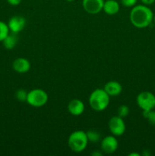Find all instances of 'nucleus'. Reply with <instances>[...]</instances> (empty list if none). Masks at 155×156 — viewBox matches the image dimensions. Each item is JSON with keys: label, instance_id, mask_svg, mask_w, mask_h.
Segmentation results:
<instances>
[{"label": "nucleus", "instance_id": "obj_10", "mask_svg": "<svg viewBox=\"0 0 155 156\" xmlns=\"http://www.w3.org/2000/svg\"><path fill=\"white\" fill-rule=\"evenodd\" d=\"M12 68L18 73H26L30 69V62L25 58H17L12 62Z\"/></svg>", "mask_w": 155, "mask_h": 156}, {"label": "nucleus", "instance_id": "obj_26", "mask_svg": "<svg viewBox=\"0 0 155 156\" xmlns=\"http://www.w3.org/2000/svg\"><path fill=\"white\" fill-rule=\"evenodd\" d=\"M153 22L155 23V15H153Z\"/></svg>", "mask_w": 155, "mask_h": 156}, {"label": "nucleus", "instance_id": "obj_20", "mask_svg": "<svg viewBox=\"0 0 155 156\" xmlns=\"http://www.w3.org/2000/svg\"><path fill=\"white\" fill-rule=\"evenodd\" d=\"M120 2H121V4L125 7L132 8L136 5L138 0H120Z\"/></svg>", "mask_w": 155, "mask_h": 156}, {"label": "nucleus", "instance_id": "obj_7", "mask_svg": "<svg viewBox=\"0 0 155 156\" xmlns=\"http://www.w3.org/2000/svg\"><path fill=\"white\" fill-rule=\"evenodd\" d=\"M105 0H82V7L88 14L95 15L103 10Z\"/></svg>", "mask_w": 155, "mask_h": 156}, {"label": "nucleus", "instance_id": "obj_19", "mask_svg": "<svg viewBox=\"0 0 155 156\" xmlns=\"http://www.w3.org/2000/svg\"><path fill=\"white\" fill-rule=\"evenodd\" d=\"M129 114V108L127 105H122L121 106H119L117 110V115L119 116L122 118H124V117H127Z\"/></svg>", "mask_w": 155, "mask_h": 156}, {"label": "nucleus", "instance_id": "obj_15", "mask_svg": "<svg viewBox=\"0 0 155 156\" xmlns=\"http://www.w3.org/2000/svg\"><path fill=\"white\" fill-rule=\"evenodd\" d=\"M10 30L8 27V24L4 21H0V42H2L3 40L8 36Z\"/></svg>", "mask_w": 155, "mask_h": 156}, {"label": "nucleus", "instance_id": "obj_21", "mask_svg": "<svg viewBox=\"0 0 155 156\" xmlns=\"http://www.w3.org/2000/svg\"><path fill=\"white\" fill-rule=\"evenodd\" d=\"M6 1H7V2L9 3V5H11L16 6L18 5L19 4H21L22 0H6Z\"/></svg>", "mask_w": 155, "mask_h": 156}, {"label": "nucleus", "instance_id": "obj_8", "mask_svg": "<svg viewBox=\"0 0 155 156\" xmlns=\"http://www.w3.org/2000/svg\"><path fill=\"white\" fill-rule=\"evenodd\" d=\"M7 24L11 33L17 34L25 27L26 19L21 15H15L9 20Z\"/></svg>", "mask_w": 155, "mask_h": 156}, {"label": "nucleus", "instance_id": "obj_2", "mask_svg": "<svg viewBox=\"0 0 155 156\" xmlns=\"http://www.w3.org/2000/svg\"><path fill=\"white\" fill-rule=\"evenodd\" d=\"M109 96L104 89L97 88L93 91L89 97V105L95 111H103L109 104Z\"/></svg>", "mask_w": 155, "mask_h": 156}, {"label": "nucleus", "instance_id": "obj_14", "mask_svg": "<svg viewBox=\"0 0 155 156\" xmlns=\"http://www.w3.org/2000/svg\"><path fill=\"white\" fill-rule=\"evenodd\" d=\"M2 43L6 50H12L15 48L18 43V37H16L15 34H9Z\"/></svg>", "mask_w": 155, "mask_h": 156}, {"label": "nucleus", "instance_id": "obj_5", "mask_svg": "<svg viewBox=\"0 0 155 156\" xmlns=\"http://www.w3.org/2000/svg\"><path fill=\"white\" fill-rule=\"evenodd\" d=\"M138 106L142 111H147L155 108V95L150 91H142L136 98Z\"/></svg>", "mask_w": 155, "mask_h": 156}, {"label": "nucleus", "instance_id": "obj_24", "mask_svg": "<svg viewBox=\"0 0 155 156\" xmlns=\"http://www.w3.org/2000/svg\"><path fill=\"white\" fill-rule=\"evenodd\" d=\"M92 155H94V156H95V155L101 156V153H100V152H93Z\"/></svg>", "mask_w": 155, "mask_h": 156}, {"label": "nucleus", "instance_id": "obj_3", "mask_svg": "<svg viewBox=\"0 0 155 156\" xmlns=\"http://www.w3.org/2000/svg\"><path fill=\"white\" fill-rule=\"evenodd\" d=\"M88 139L86 133L82 130L74 131L68 139V145L72 152L80 153L88 146Z\"/></svg>", "mask_w": 155, "mask_h": 156}, {"label": "nucleus", "instance_id": "obj_22", "mask_svg": "<svg viewBox=\"0 0 155 156\" xmlns=\"http://www.w3.org/2000/svg\"><path fill=\"white\" fill-rule=\"evenodd\" d=\"M140 1L141 2L143 5L147 6L151 5H153L155 2V0H140Z\"/></svg>", "mask_w": 155, "mask_h": 156}, {"label": "nucleus", "instance_id": "obj_6", "mask_svg": "<svg viewBox=\"0 0 155 156\" xmlns=\"http://www.w3.org/2000/svg\"><path fill=\"white\" fill-rule=\"evenodd\" d=\"M108 126L111 133L115 136H120L123 135L126 128L123 118L118 115L114 116L109 119Z\"/></svg>", "mask_w": 155, "mask_h": 156}, {"label": "nucleus", "instance_id": "obj_25", "mask_svg": "<svg viewBox=\"0 0 155 156\" xmlns=\"http://www.w3.org/2000/svg\"><path fill=\"white\" fill-rule=\"evenodd\" d=\"M65 1H67V2H74V0H65Z\"/></svg>", "mask_w": 155, "mask_h": 156}, {"label": "nucleus", "instance_id": "obj_13", "mask_svg": "<svg viewBox=\"0 0 155 156\" xmlns=\"http://www.w3.org/2000/svg\"><path fill=\"white\" fill-rule=\"evenodd\" d=\"M120 9L119 3L115 0H105L103 11L109 15H115Z\"/></svg>", "mask_w": 155, "mask_h": 156}, {"label": "nucleus", "instance_id": "obj_16", "mask_svg": "<svg viewBox=\"0 0 155 156\" xmlns=\"http://www.w3.org/2000/svg\"><path fill=\"white\" fill-rule=\"evenodd\" d=\"M143 117L148 121L152 126H155V111L153 110H150V111H143L142 112Z\"/></svg>", "mask_w": 155, "mask_h": 156}, {"label": "nucleus", "instance_id": "obj_4", "mask_svg": "<svg viewBox=\"0 0 155 156\" xmlns=\"http://www.w3.org/2000/svg\"><path fill=\"white\" fill-rule=\"evenodd\" d=\"M49 96L44 90L40 88L33 89L27 93V103L34 108H41L47 103Z\"/></svg>", "mask_w": 155, "mask_h": 156}, {"label": "nucleus", "instance_id": "obj_17", "mask_svg": "<svg viewBox=\"0 0 155 156\" xmlns=\"http://www.w3.org/2000/svg\"><path fill=\"white\" fill-rule=\"evenodd\" d=\"M88 141L91 143H97L100 139V135L97 131L94 129H90L86 133Z\"/></svg>", "mask_w": 155, "mask_h": 156}, {"label": "nucleus", "instance_id": "obj_23", "mask_svg": "<svg viewBox=\"0 0 155 156\" xmlns=\"http://www.w3.org/2000/svg\"><path fill=\"white\" fill-rule=\"evenodd\" d=\"M129 156H139L140 154H138V153H135V152H133V153L129 154Z\"/></svg>", "mask_w": 155, "mask_h": 156}, {"label": "nucleus", "instance_id": "obj_1", "mask_svg": "<svg viewBox=\"0 0 155 156\" xmlns=\"http://www.w3.org/2000/svg\"><path fill=\"white\" fill-rule=\"evenodd\" d=\"M129 19L132 25L137 28H145L153 21V13L148 6L136 5L131 10Z\"/></svg>", "mask_w": 155, "mask_h": 156}, {"label": "nucleus", "instance_id": "obj_9", "mask_svg": "<svg viewBox=\"0 0 155 156\" xmlns=\"http://www.w3.org/2000/svg\"><path fill=\"white\" fill-rule=\"evenodd\" d=\"M119 143L115 136H107L102 140L101 149L106 154H112L118 149Z\"/></svg>", "mask_w": 155, "mask_h": 156}, {"label": "nucleus", "instance_id": "obj_12", "mask_svg": "<svg viewBox=\"0 0 155 156\" xmlns=\"http://www.w3.org/2000/svg\"><path fill=\"white\" fill-rule=\"evenodd\" d=\"M103 89L109 97H115L121 94L122 87L121 84L116 81H109L105 84Z\"/></svg>", "mask_w": 155, "mask_h": 156}, {"label": "nucleus", "instance_id": "obj_11", "mask_svg": "<svg viewBox=\"0 0 155 156\" xmlns=\"http://www.w3.org/2000/svg\"><path fill=\"white\" fill-rule=\"evenodd\" d=\"M68 111L73 116H80L84 111V105L79 99H72L68 105Z\"/></svg>", "mask_w": 155, "mask_h": 156}, {"label": "nucleus", "instance_id": "obj_18", "mask_svg": "<svg viewBox=\"0 0 155 156\" xmlns=\"http://www.w3.org/2000/svg\"><path fill=\"white\" fill-rule=\"evenodd\" d=\"M15 98L18 101L20 102H25L27 101V92L25 90L20 88L18 91L15 92Z\"/></svg>", "mask_w": 155, "mask_h": 156}]
</instances>
